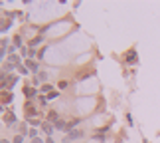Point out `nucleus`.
Masks as SVG:
<instances>
[{
    "label": "nucleus",
    "instance_id": "dca6fc26",
    "mask_svg": "<svg viewBox=\"0 0 160 143\" xmlns=\"http://www.w3.org/2000/svg\"><path fill=\"white\" fill-rule=\"evenodd\" d=\"M32 143H44V141H42V139L38 137V139H32Z\"/></svg>",
    "mask_w": 160,
    "mask_h": 143
},
{
    "label": "nucleus",
    "instance_id": "0eeeda50",
    "mask_svg": "<svg viewBox=\"0 0 160 143\" xmlns=\"http://www.w3.org/2000/svg\"><path fill=\"white\" fill-rule=\"evenodd\" d=\"M26 66H28V70H32V72H38V66H36L32 60H26Z\"/></svg>",
    "mask_w": 160,
    "mask_h": 143
},
{
    "label": "nucleus",
    "instance_id": "f257e3e1",
    "mask_svg": "<svg viewBox=\"0 0 160 143\" xmlns=\"http://www.w3.org/2000/svg\"><path fill=\"white\" fill-rule=\"evenodd\" d=\"M24 109H26L28 119H32L34 115H38V113H36V107H34V103H32V102H26V103H24Z\"/></svg>",
    "mask_w": 160,
    "mask_h": 143
},
{
    "label": "nucleus",
    "instance_id": "9d476101",
    "mask_svg": "<svg viewBox=\"0 0 160 143\" xmlns=\"http://www.w3.org/2000/svg\"><path fill=\"white\" fill-rule=\"evenodd\" d=\"M10 62L12 64H20V58H18L16 54H10Z\"/></svg>",
    "mask_w": 160,
    "mask_h": 143
},
{
    "label": "nucleus",
    "instance_id": "f03ea898",
    "mask_svg": "<svg viewBox=\"0 0 160 143\" xmlns=\"http://www.w3.org/2000/svg\"><path fill=\"white\" fill-rule=\"evenodd\" d=\"M79 137H83V131H81V129H75V131L71 129V131L67 133V139H79Z\"/></svg>",
    "mask_w": 160,
    "mask_h": 143
},
{
    "label": "nucleus",
    "instance_id": "39448f33",
    "mask_svg": "<svg viewBox=\"0 0 160 143\" xmlns=\"http://www.w3.org/2000/svg\"><path fill=\"white\" fill-rule=\"evenodd\" d=\"M42 129H44V131H46L48 135H52V133H53V127H52L48 121H44V123H42Z\"/></svg>",
    "mask_w": 160,
    "mask_h": 143
},
{
    "label": "nucleus",
    "instance_id": "4468645a",
    "mask_svg": "<svg viewBox=\"0 0 160 143\" xmlns=\"http://www.w3.org/2000/svg\"><path fill=\"white\" fill-rule=\"evenodd\" d=\"M14 143H24V135H16V137H14Z\"/></svg>",
    "mask_w": 160,
    "mask_h": 143
},
{
    "label": "nucleus",
    "instance_id": "20e7f679",
    "mask_svg": "<svg viewBox=\"0 0 160 143\" xmlns=\"http://www.w3.org/2000/svg\"><path fill=\"white\" fill-rule=\"evenodd\" d=\"M125 60H127V62H134V60H137V50H131V52H127Z\"/></svg>",
    "mask_w": 160,
    "mask_h": 143
},
{
    "label": "nucleus",
    "instance_id": "1a4fd4ad",
    "mask_svg": "<svg viewBox=\"0 0 160 143\" xmlns=\"http://www.w3.org/2000/svg\"><path fill=\"white\" fill-rule=\"evenodd\" d=\"M42 91H44V94H48V96H50V94H52L53 90H52V85H50V84H46V85H42Z\"/></svg>",
    "mask_w": 160,
    "mask_h": 143
},
{
    "label": "nucleus",
    "instance_id": "423d86ee",
    "mask_svg": "<svg viewBox=\"0 0 160 143\" xmlns=\"http://www.w3.org/2000/svg\"><path fill=\"white\" fill-rule=\"evenodd\" d=\"M8 102H12V91H10V94H8V91L4 90V94H2V103L6 105V103H8Z\"/></svg>",
    "mask_w": 160,
    "mask_h": 143
},
{
    "label": "nucleus",
    "instance_id": "f3484780",
    "mask_svg": "<svg viewBox=\"0 0 160 143\" xmlns=\"http://www.w3.org/2000/svg\"><path fill=\"white\" fill-rule=\"evenodd\" d=\"M2 143H10V141H8V139H2Z\"/></svg>",
    "mask_w": 160,
    "mask_h": 143
},
{
    "label": "nucleus",
    "instance_id": "9b49d317",
    "mask_svg": "<svg viewBox=\"0 0 160 143\" xmlns=\"http://www.w3.org/2000/svg\"><path fill=\"white\" fill-rule=\"evenodd\" d=\"M4 121H6V123H16V117H14V115H6Z\"/></svg>",
    "mask_w": 160,
    "mask_h": 143
},
{
    "label": "nucleus",
    "instance_id": "6e6552de",
    "mask_svg": "<svg viewBox=\"0 0 160 143\" xmlns=\"http://www.w3.org/2000/svg\"><path fill=\"white\" fill-rule=\"evenodd\" d=\"M28 135H30V137H32V139H38V129H36V127L28 129Z\"/></svg>",
    "mask_w": 160,
    "mask_h": 143
},
{
    "label": "nucleus",
    "instance_id": "ddd939ff",
    "mask_svg": "<svg viewBox=\"0 0 160 143\" xmlns=\"http://www.w3.org/2000/svg\"><path fill=\"white\" fill-rule=\"evenodd\" d=\"M42 38H44V36H36V38L32 40V46H36V44H40V42H42Z\"/></svg>",
    "mask_w": 160,
    "mask_h": 143
},
{
    "label": "nucleus",
    "instance_id": "f8f14e48",
    "mask_svg": "<svg viewBox=\"0 0 160 143\" xmlns=\"http://www.w3.org/2000/svg\"><path fill=\"white\" fill-rule=\"evenodd\" d=\"M28 123H32L34 127H38V125H40V119H36V117H32V119H28Z\"/></svg>",
    "mask_w": 160,
    "mask_h": 143
},
{
    "label": "nucleus",
    "instance_id": "7ed1b4c3",
    "mask_svg": "<svg viewBox=\"0 0 160 143\" xmlns=\"http://www.w3.org/2000/svg\"><path fill=\"white\" fill-rule=\"evenodd\" d=\"M24 96L28 97V102H32V97L36 96V90L34 88H24Z\"/></svg>",
    "mask_w": 160,
    "mask_h": 143
},
{
    "label": "nucleus",
    "instance_id": "2eb2a0df",
    "mask_svg": "<svg viewBox=\"0 0 160 143\" xmlns=\"http://www.w3.org/2000/svg\"><path fill=\"white\" fill-rule=\"evenodd\" d=\"M55 97H59V94H58V91H52V94L48 96V99H55Z\"/></svg>",
    "mask_w": 160,
    "mask_h": 143
}]
</instances>
